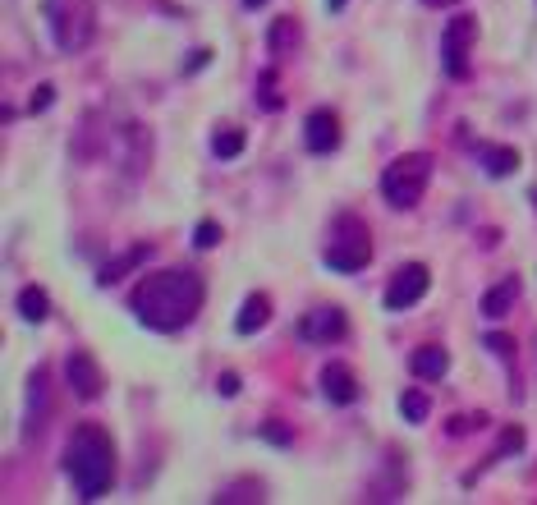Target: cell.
Returning <instances> with one entry per match:
<instances>
[{
  "label": "cell",
  "instance_id": "obj_1",
  "mask_svg": "<svg viewBox=\"0 0 537 505\" xmlns=\"http://www.w3.org/2000/svg\"><path fill=\"white\" fill-rule=\"evenodd\" d=\"M207 299V285L198 272L189 267H166V272H152L138 280V289L129 295V312L156 335H175L193 322L202 312Z\"/></svg>",
  "mask_w": 537,
  "mask_h": 505
},
{
  "label": "cell",
  "instance_id": "obj_2",
  "mask_svg": "<svg viewBox=\"0 0 537 505\" xmlns=\"http://www.w3.org/2000/svg\"><path fill=\"white\" fill-rule=\"evenodd\" d=\"M65 477L78 501H101L115 487V441L101 422H78L65 441Z\"/></svg>",
  "mask_w": 537,
  "mask_h": 505
},
{
  "label": "cell",
  "instance_id": "obj_3",
  "mask_svg": "<svg viewBox=\"0 0 537 505\" xmlns=\"http://www.w3.org/2000/svg\"><path fill=\"white\" fill-rule=\"evenodd\" d=\"M432 179V156L427 152H405L382 170V198L395 207V211H409L422 202V189Z\"/></svg>",
  "mask_w": 537,
  "mask_h": 505
},
{
  "label": "cell",
  "instance_id": "obj_4",
  "mask_svg": "<svg viewBox=\"0 0 537 505\" xmlns=\"http://www.w3.org/2000/svg\"><path fill=\"white\" fill-rule=\"evenodd\" d=\"M321 262H327L331 272H363L372 262V234L359 217H336L331 225V239H327V253H321Z\"/></svg>",
  "mask_w": 537,
  "mask_h": 505
},
{
  "label": "cell",
  "instance_id": "obj_5",
  "mask_svg": "<svg viewBox=\"0 0 537 505\" xmlns=\"http://www.w3.org/2000/svg\"><path fill=\"white\" fill-rule=\"evenodd\" d=\"M46 19H51V37L65 56L83 51L97 33V10L92 0H46Z\"/></svg>",
  "mask_w": 537,
  "mask_h": 505
},
{
  "label": "cell",
  "instance_id": "obj_6",
  "mask_svg": "<svg viewBox=\"0 0 537 505\" xmlns=\"http://www.w3.org/2000/svg\"><path fill=\"white\" fill-rule=\"evenodd\" d=\"M473 42H478V19L473 14H454L446 23V33H441V69L454 78V83H464V78H469Z\"/></svg>",
  "mask_w": 537,
  "mask_h": 505
},
{
  "label": "cell",
  "instance_id": "obj_7",
  "mask_svg": "<svg viewBox=\"0 0 537 505\" xmlns=\"http://www.w3.org/2000/svg\"><path fill=\"white\" fill-rule=\"evenodd\" d=\"M51 414H56V386H51V367H33L28 372V414H23V432L42 437Z\"/></svg>",
  "mask_w": 537,
  "mask_h": 505
},
{
  "label": "cell",
  "instance_id": "obj_8",
  "mask_svg": "<svg viewBox=\"0 0 537 505\" xmlns=\"http://www.w3.org/2000/svg\"><path fill=\"white\" fill-rule=\"evenodd\" d=\"M427 285H432V272H427L422 262H409V267H399L395 280L386 285V308H391V312L414 308V304L427 295Z\"/></svg>",
  "mask_w": 537,
  "mask_h": 505
},
{
  "label": "cell",
  "instance_id": "obj_9",
  "mask_svg": "<svg viewBox=\"0 0 537 505\" xmlns=\"http://www.w3.org/2000/svg\"><path fill=\"white\" fill-rule=\"evenodd\" d=\"M299 335H304L308 344H336V340H344V335H349V317H344L336 304L312 308V312H304V317H299Z\"/></svg>",
  "mask_w": 537,
  "mask_h": 505
},
{
  "label": "cell",
  "instance_id": "obj_10",
  "mask_svg": "<svg viewBox=\"0 0 537 505\" xmlns=\"http://www.w3.org/2000/svg\"><path fill=\"white\" fill-rule=\"evenodd\" d=\"M65 386L78 395V400H97V395L106 391V382H101V367H97V359L88 354V350H74L69 359H65Z\"/></svg>",
  "mask_w": 537,
  "mask_h": 505
},
{
  "label": "cell",
  "instance_id": "obj_11",
  "mask_svg": "<svg viewBox=\"0 0 537 505\" xmlns=\"http://www.w3.org/2000/svg\"><path fill=\"white\" fill-rule=\"evenodd\" d=\"M304 147L308 152H336L340 147V115L336 111H308L304 120Z\"/></svg>",
  "mask_w": 537,
  "mask_h": 505
},
{
  "label": "cell",
  "instance_id": "obj_12",
  "mask_svg": "<svg viewBox=\"0 0 537 505\" xmlns=\"http://www.w3.org/2000/svg\"><path fill=\"white\" fill-rule=\"evenodd\" d=\"M321 395L331 405H354L359 400V377L349 372V363H327L321 367Z\"/></svg>",
  "mask_w": 537,
  "mask_h": 505
},
{
  "label": "cell",
  "instance_id": "obj_13",
  "mask_svg": "<svg viewBox=\"0 0 537 505\" xmlns=\"http://www.w3.org/2000/svg\"><path fill=\"white\" fill-rule=\"evenodd\" d=\"M147 257H152V244H133V249H124L120 257H111V262H101V267H97V285H115V280H124L129 272H138Z\"/></svg>",
  "mask_w": 537,
  "mask_h": 505
},
{
  "label": "cell",
  "instance_id": "obj_14",
  "mask_svg": "<svg viewBox=\"0 0 537 505\" xmlns=\"http://www.w3.org/2000/svg\"><path fill=\"white\" fill-rule=\"evenodd\" d=\"M409 372L418 382H441L446 372H450V354L441 350V344H422V350L409 354Z\"/></svg>",
  "mask_w": 537,
  "mask_h": 505
},
{
  "label": "cell",
  "instance_id": "obj_15",
  "mask_svg": "<svg viewBox=\"0 0 537 505\" xmlns=\"http://www.w3.org/2000/svg\"><path fill=\"white\" fill-rule=\"evenodd\" d=\"M478 166L487 170L492 179H505V175L519 170V152L505 147V143H482V147H478Z\"/></svg>",
  "mask_w": 537,
  "mask_h": 505
},
{
  "label": "cell",
  "instance_id": "obj_16",
  "mask_svg": "<svg viewBox=\"0 0 537 505\" xmlns=\"http://www.w3.org/2000/svg\"><path fill=\"white\" fill-rule=\"evenodd\" d=\"M515 304H519V280L505 276L501 285H492L487 295H482V317H487V322H501V317L515 308Z\"/></svg>",
  "mask_w": 537,
  "mask_h": 505
},
{
  "label": "cell",
  "instance_id": "obj_17",
  "mask_svg": "<svg viewBox=\"0 0 537 505\" xmlns=\"http://www.w3.org/2000/svg\"><path fill=\"white\" fill-rule=\"evenodd\" d=\"M266 322H272V299H266V295H249L244 308H239V317H234V331L239 335H257Z\"/></svg>",
  "mask_w": 537,
  "mask_h": 505
},
{
  "label": "cell",
  "instance_id": "obj_18",
  "mask_svg": "<svg viewBox=\"0 0 537 505\" xmlns=\"http://www.w3.org/2000/svg\"><path fill=\"white\" fill-rule=\"evenodd\" d=\"M266 46H272V56H294V51L304 46V28H299V19H276L272 23V33H266Z\"/></svg>",
  "mask_w": 537,
  "mask_h": 505
},
{
  "label": "cell",
  "instance_id": "obj_19",
  "mask_svg": "<svg viewBox=\"0 0 537 505\" xmlns=\"http://www.w3.org/2000/svg\"><path fill=\"white\" fill-rule=\"evenodd\" d=\"M46 312H51L46 289H42V285H23V289H19V317H23V322L37 327V322H46Z\"/></svg>",
  "mask_w": 537,
  "mask_h": 505
},
{
  "label": "cell",
  "instance_id": "obj_20",
  "mask_svg": "<svg viewBox=\"0 0 537 505\" xmlns=\"http://www.w3.org/2000/svg\"><path fill=\"white\" fill-rule=\"evenodd\" d=\"M244 143H249V138H244V129H230V124L211 134V152H217L221 162H234V156L244 152Z\"/></svg>",
  "mask_w": 537,
  "mask_h": 505
},
{
  "label": "cell",
  "instance_id": "obj_21",
  "mask_svg": "<svg viewBox=\"0 0 537 505\" xmlns=\"http://www.w3.org/2000/svg\"><path fill=\"white\" fill-rule=\"evenodd\" d=\"M399 414H405V422H427V414H432V400H427V391L414 386L399 395Z\"/></svg>",
  "mask_w": 537,
  "mask_h": 505
},
{
  "label": "cell",
  "instance_id": "obj_22",
  "mask_svg": "<svg viewBox=\"0 0 537 505\" xmlns=\"http://www.w3.org/2000/svg\"><path fill=\"white\" fill-rule=\"evenodd\" d=\"M482 422H487V414H454L446 432H450V437H464V432H478Z\"/></svg>",
  "mask_w": 537,
  "mask_h": 505
},
{
  "label": "cell",
  "instance_id": "obj_23",
  "mask_svg": "<svg viewBox=\"0 0 537 505\" xmlns=\"http://www.w3.org/2000/svg\"><path fill=\"white\" fill-rule=\"evenodd\" d=\"M257 101H262V111H280V106H285V101L276 97V74H272V69L262 74V97H257Z\"/></svg>",
  "mask_w": 537,
  "mask_h": 505
},
{
  "label": "cell",
  "instance_id": "obj_24",
  "mask_svg": "<svg viewBox=\"0 0 537 505\" xmlns=\"http://www.w3.org/2000/svg\"><path fill=\"white\" fill-rule=\"evenodd\" d=\"M193 244H198V249H217V244H221V225H217V221H202V225L193 230Z\"/></svg>",
  "mask_w": 537,
  "mask_h": 505
},
{
  "label": "cell",
  "instance_id": "obj_25",
  "mask_svg": "<svg viewBox=\"0 0 537 505\" xmlns=\"http://www.w3.org/2000/svg\"><path fill=\"white\" fill-rule=\"evenodd\" d=\"M482 344H487V350H492L496 359H509V354H515V340H509V335H496V331H492L487 340H482Z\"/></svg>",
  "mask_w": 537,
  "mask_h": 505
},
{
  "label": "cell",
  "instance_id": "obj_26",
  "mask_svg": "<svg viewBox=\"0 0 537 505\" xmlns=\"http://www.w3.org/2000/svg\"><path fill=\"white\" fill-rule=\"evenodd\" d=\"M515 450H524V432L509 428V432L501 437V446H496V460H501V455H515Z\"/></svg>",
  "mask_w": 537,
  "mask_h": 505
},
{
  "label": "cell",
  "instance_id": "obj_27",
  "mask_svg": "<svg viewBox=\"0 0 537 505\" xmlns=\"http://www.w3.org/2000/svg\"><path fill=\"white\" fill-rule=\"evenodd\" d=\"M262 437L272 441V446H289V441H294V432L280 428V422H262Z\"/></svg>",
  "mask_w": 537,
  "mask_h": 505
},
{
  "label": "cell",
  "instance_id": "obj_28",
  "mask_svg": "<svg viewBox=\"0 0 537 505\" xmlns=\"http://www.w3.org/2000/svg\"><path fill=\"white\" fill-rule=\"evenodd\" d=\"M51 101H56V88H51V83H42V88H37V97H33V106H28V115H42Z\"/></svg>",
  "mask_w": 537,
  "mask_h": 505
},
{
  "label": "cell",
  "instance_id": "obj_29",
  "mask_svg": "<svg viewBox=\"0 0 537 505\" xmlns=\"http://www.w3.org/2000/svg\"><path fill=\"white\" fill-rule=\"evenodd\" d=\"M217 391L225 395V400H230V395H239V372H221V382H217Z\"/></svg>",
  "mask_w": 537,
  "mask_h": 505
},
{
  "label": "cell",
  "instance_id": "obj_30",
  "mask_svg": "<svg viewBox=\"0 0 537 505\" xmlns=\"http://www.w3.org/2000/svg\"><path fill=\"white\" fill-rule=\"evenodd\" d=\"M207 60H211V51H193V60H189V74H193V69H202Z\"/></svg>",
  "mask_w": 537,
  "mask_h": 505
},
{
  "label": "cell",
  "instance_id": "obj_31",
  "mask_svg": "<svg viewBox=\"0 0 537 505\" xmlns=\"http://www.w3.org/2000/svg\"><path fill=\"white\" fill-rule=\"evenodd\" d=\"M422 5H432V10H450V5H460V0H422Z\"/></svg>",
  "mask_w": 537,
  "mask_h": 505
},
{
  "label": "cell",
  "instance_id": "obj_32",
  "mask_svg": "<svg viewBox=\"0 0 537 505\" xmlns=\"http://www.w3.org/2000/svg\"><path fill=\"white\" fill-rule=\"evenodd\" d=\"M327 5H331V10H336V14H340V10H344V5H349V0H327Z\"/></svg>",
  "mask_w": 537,
  "mask_h": 505
},
{
  "label": "cell",
  "instance_id": "obj_33",
  "mask_svg": "<svg viewBox=\"0 0 537 505\" xmlns=\"http://www.w3.org/2000/svg\"><path fill=\"white\" fill-rule=\"evenodd\" d=\"M266 5V0H244V10H262Z\"/></svg>",
  "mask_w": 537,
  "mask_h": 505
},
{
  "label": "cell",
  "instance_id": "obj_34",
  "mask_svg": "<svg viewBox=\"0 0 537 505\" xmlns=\"http://www.w3.org/2000/svg\"><path fill=\"white\" fill-rule=\"evenodd\" d=\"M533 207H537V193H533Z\"/></svg>",
  "mask_w": 537,
  "mask_h": 505
}]
</instances>
